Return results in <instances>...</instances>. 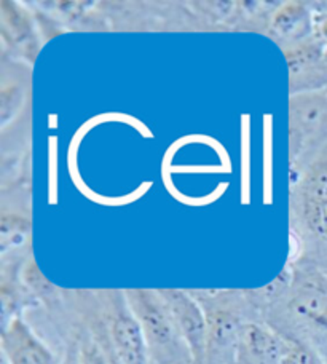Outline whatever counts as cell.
<instances>
[{"label":"cell","instance_id":"obj_3","mask_svg":"<svg viewBox=\"0 0 327 364\" xmlns=\"http://www.w3.org/2000/svg\"><path fill=\"white\" fill-rule=\"evenodd\" d=\"M165 299L179 334L188 348L193 364H203L208 356V318L200 302L182 289H159Z\"/></svg>","mask_w":327,"mask_h":364},{"label":"cell","instance_id":"obj_4","mask_svg":"<svg viewBox=\"0 0 327 364\" xmlns=\"http://www.w3.org/2000/svg\"><path fill=\"white\" fill-rule=\"evenodd\" d=\"M2 353L6 364H60L51 350L19 316L4 324Z\"/></svg>","mask_w":327,"mask_h":364},{"label":"cell","instance_id":"obj_18","mask_svg":"<svg viewBox=\"0 0 327 364\" xmlns=\"http://www.w3.org/2000/svg\"><path fill=\"white\" fill-rule=\"evenodd\" d=\"M324 61H326V64H327V50H326V53H324Z\"/></svg>","mask_w":327,"mask_h":364},{"label":"cell","instance_id":"obj_13","mask_svg":"<svg viewBox=\"0 0 327 364\" xmlns=\"http://www.w3.org/2000/svg\"><path fill=\"white\" fill-rule=\"evenodd\" d=\"M318 356L302 343L286 339L284 352L279 364H319Z\"/></svg>","mask_w":327,"mask_h":364},{"label":"cell","instance_id":"obj_16","mask_svg":"<svg viewBox=\"0 0 327 364\" xmlns=\"http://www.w3.org/2000/svg\"><path fill=\"white\" fill-rule=\"evenodd\" d=\"M60 364H82V355H80V339L72 341L68 348H65V355Z\"/></svg>","mask_w":327,"mask_h":364},{"label":"cell","instance_id":"obj_10","mask_svg":"<svg viewBox=\"0 0 327 364\" xmlns=\"http://www.w3.org/2000/svg\"><path fill=\"white\" fill-rule=\"evenodd\" d=\"M29 233V223L19 216H2V227H0V235H2V251L5 252L9 248H15L24 243L26 237Z\"/></svg>","mask_w":327,"mask_h":364},{"label":"cell","instance_id":"obj_20","mask_svg":"<svg viewBox=\"0 0 327 364\" xmlns=\"http://www.w3.org/2000/svg\"><path fill=\"white\" fill-rule=\"evenodd\" d=\"M319 364H323V363H319Z\"/></svg>","mask_w":327,"mask_h":364},{"label":"cell","instance_id":"obj_7","mask_svg":"<svg viewBox=\"0 0 327 364\" xmlns=\"http://www.w3.org/2000/svg\"><path fill=\"white\" fill-rule=\"evenodd\" d=\"M327 119L326 91H304L291 101V138L292 147L309 138Z\"/></svg>","mask_w":327,"mask_h":364},{"label":"cell","instance_id":"obj_2","mask_svg":"<svg viewBox=\"0 0 327 364\" xmlns=\"http://www.w3.org/2000/svg\"><path fill=\"white\" fill-rule=\"evenodd\" d=\"M107 337L120 364H147L149 346L139 321L131 311L125 292H109Z\"/></svg>","mask_w":327,"mask_h":364},{"label":"cell","instance_id":"obj_17","mask_svg":"<svg viewBox=\"0 0 327 364\" xmlns=\"http://www.w3.org/2000/svg\"><path fill=\"white\" fill-rule=\"evenodd\" d=\"M100 343H101V347L104 348V352H106V355H107L109 364H120V361L117 360V356H115V353H114L112 347H110V342H109L107 333H104V334H102V342L100 341Z\"/></svg>","mask_w":327,"mask_h":364},{"label":"cell","instance_id":"obj_15","mask_svg":"<svg viewBox=\"0 0 327 364\" xmlns=\"http://www.w3.org/2000/svg\"><path fill=\"white\" fill-rule=\"evenodd\" d=\"M292 279H294V277L289 275V272L284 270L277 279H274V282L265 286V288L259 289L257 294L262 297V301L264 302H270V301H273V299L283 296V292L289 288Z\"/></svg>","mask_w":327,"mask_h":364},{"label":"cell","instance_id":"obj_12","mask_svg":"<svg viewBox=\"0 0 327 364\" xmlns=\"http://www.w3.org/2000/svg\"><path fill=\"white\" fill-rule=\"evenodd\" d=\"M23 282H24V286L28 288L29 292H32V294H36L37 297H41V299L53 297L55 292H56L55 286L43 277V273L41 272V269L37 267V264L32 261V259L24 265Z\"/></svg>","mask_w":327,"mask_h":364},{"label":"cell","instance_id":"obj_9","mask_svg":"<svg viewBox=\"0 0 327 364\" xmlns=\"http://www.w3.org/2000/svg\"><path fill=\"white\" fill-rule=\"evenodd\" d=\"M306 19H309V10H305L302 4H287L277 13V18L273 19V29L281 37H289L292 32L296 34L299 29L304 28Z\"/></svg>","mask_w":327,"mask_h":364},{"label":"cell","instance_id":"obj_19","mask_svg":"<svg viewBox=\"0 0 327 364\" xmlns=\"http://www.w3.org/2000/svg\"><path fill=\"white\" fill-rule=\"evenodd\" d=\"M324 91H326V95H327V88H326V90H324Z\"/></svg>","mask_w":327,"mask_h":364},{"label":"cell","instance_id":"obj_1","mask_svg":"<svg viewBox=\"0 0 327 364\" xmlns=\"http://www.w3.org/2000/svg\"><path fill=\"white\" fill-rule=\"evenodd\" d=\"M123 292L146 336L149 353H152L155 360L163 364H173L179 363L186 355L191 358L171 311L159 289H127Z\"/></svg>","mask_w":327,"mask_h":364},{"label":"cell","instance_id":"obj_11","mask_svg":"<svg viewBox=\"0 0 327 364\" xmlns=\"http://www.w3.org/2000/svg\"><path fill=\"white\" fill-rule=\"evenodd\" d=\"M300 211L310 232L327 243V201L300 205Z\"/></svg>","mask_w":327,"mask_h":364},{"label":"cell","instance_id":"obj_5","mask_svg":"<svg viewBox=\"0 0 327 364\" xmlns=\"http://www.w3.org/2000/svg\"><path fill=\"white\" fill-rule=\"evenodd\" d=\"M286 339L257 323H243L240 329L235 361L237 364H279Z\"/></svg>","mask_w":327,"mask_h":364},{"label":"cell","instance_id":"obj_14","mask_svg":"<svg viewBox=\"0 0 327 364\" xmlns=\"http://www.w3.org/2000/svg\"><path fill=\"white\" fill-rule=\"evenodd\" d=\"M80 355L82 364H109L107 355L101 347V343L93 337L85 336L80 339Z\"/></svg>","mask_w":327,"mask_h":364},{"label":"cell","instance_id":"obj_8","mask_svg":"<svg viewBox=\"0 0 327 364\" xmlns=\"http://www.w3.org/2000/svg\"><path fill=\"white\" fill-rule=\"evenodd\" d=\"M208 318V355L220 350L237 347L240 329L243 323L238 315L227 309H211L206 311Z\"/></svg>","mask_w":327,"mask_h":364},{"label":"cell","instance_id":"obj_6","mask_svg":"<svg viewBox=\"0 0 327 364\" xmlns=\"http://www.w3.org/2000/svg\"><path fill=\"white\" fill-rule=\"evenodd\" d=\"M294 292L289 302L292 314L305 321L327 329V284L319 273H302L294 278Z\"/></svg>","mask_w":327,"mask_h":364}]
</instances>
